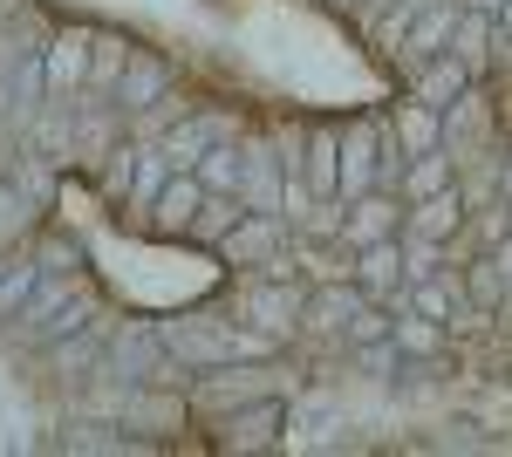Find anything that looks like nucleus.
Here are the masks:
<instances>
[{
	"label": "nucleus",
	"mask_w": 512,
	"mask_h": 457,
	"mask_svg": "<svg viewBox=\"0 0 512 457\" xmlns=\"http://www.w3.org/2000/svg\"><path fill=\"white\" fill-rule=\"evenodd\" d=\"M287 389H267V396H253V403H233V410H219V417H198L212 430V444L219 451H287Z\"/></svg>",
	"instance_id": "obj_1"
},
{
	"label": "nucleus",
	"mask_w": 512,
	"mask_h": 457,
	"mask_svg": "<svg viewBox=\"0 0 512 457\" xmlns=\"http://www.w3.org/2000/svg\"><path fill=\"white\" fill-rule=\"evenodd\" d=\"M239 301H246V328H253V335H267L274 348H287L294 335H301L308 280H274V273H246Z\"/></svg>",
	"instance_id": "obj_2"
},
{
	"label": "nucleus",
	"mask_w": 512,
	"mask_h": 457,
	"mask_svg": "<svg viewBox=\"0 0 512 457\" xmlns=\"http://www.w3.org/2000/svg\"><path fill=\"white\" fill-rule=\"evenodd\" d=\"M362 287L349 273L335 280H308V307H301V342H328V348H349V321L362 314Z\"/></svg>",
	"instance_id": "obj_3"
},
{
	"label": "nucleus",
	"mask_w": 512,
	"mask_h": 457,
	"mask_svg": "<svg viewBox=\"0 0 512 457\" xmlns=\"http://www.w3.org/2000/svg\"><path fill=\"white\" fill-rule=\"evenodd\" d=\"M164 96H178V62L164 55V48H130V62H123L117 89H110V103H117L123 116H151L164 103Z\"/></svg>",
	"instance_id": "obj_4"
},
{
	"label": "nucleus",
	"mask_w": 512,
	"mask_h": 457,
	"mask_svg": "<svg viewBox=\"0 0 512 457\" xmlns=\"http://www.w3.org/2000/svg\"><path fill=\"white\" fill-rule=\"evenodd\" d=\"M403 191L396 185H369L355 191V198H342V246H376V239H403Z\"/></svg>",
	"instance_id": "obj_5"
},
{
	"label": "nucleus",
	"mask_w": 512,
	"mask_h": 457,
	"mask_svg": "<svg viewBox=\"0 0 512 457\" xmlns=\"http://www.w3.org/2000/svg\"><path fill=\"white\" fill-rule=\"evenodd\" d=\"M458 14H465V0H424L417 14H410V28L396 35V62H403V76L417 69V62H431V55H444L451 48V35H458Z\"/></svg>",
	"instance_id": "obj_6"
},
{
	"label": "nucleus",
	"mask_w": 512,
	"mask_h": 457,
	"mask_svg": "<svg viewBox=\"0 0 512 457\" xmlns=\"http://www.w3.org/2000/svg\"><path fill=\"white\" fill-rule=\"evenodd\" d=\"M239 198H246V212H280V219H287V164H280V144L253 137V130H246V178H239Z\"/></svg>",
	"instance_id": "obj_7"
},
{
	"label": "nucleus",
	"mask_w": 512,
	"mask_h": 457,
	"mask_svg": "<svg viewBox=\"0 0 512 457\" xmlns=\"http://www.w3.org/2000/svg\"><path fill=\"white\" fill-rule=\"evenodd\" d=\"M472 82H478V76H472V62L444 48V55L417 62V69L403 76V96H417V103H431V110H451L458 96H472Z\"/></svg>",
	"instance_id": "obj_8"
},
{
	"label": "nucleus",
	"mask_w": 512,
	"mask_h": 457,
	"mask_svg": "<svg viewBox=\"0 0 512 457\" xmlns=\"http://www.w3.org/2000/svg\"><path fill=\"white\" fill-rule=\"evenodd\" d=\"M287 239H294V226H287L280 212H246V219L226 232V246H219V253H226L233 267H267V260L287 253Z\"/></svg>",
	"instance_id": "obj_9"
},
{
	"label": "nucleus",
	"mask_w": 512,
	"mask_h": 457,
	"mask_svg": "<svg viewBox=\"0 0 512 457\" xmlns=\"http://www.w3.org/2000/svg\"><path fill=\"white\" fill-rule=\"evenodd\" d=\"M198 205H205V185H198V171H171L158 191V205L144 212V232L151 239H185L198 219Z\"/></svg>",
	"instance_id": "obj_10"
},
{
	"label": "nucleus",
	"mask_w": 512,
	"mask_h": 457,
	"mask_svg": "<svg viewBox=\"0 0 512 457\" xmlns=\"http://www.w3.org/2000/svg\"><path fill=\"white\" fill-rule=\"evenodd\" d=\"M349 280L369 294V301H390L410 287V273H403V239H376V246H355L349 253Z\"/></svg>",
	"instance_id": "obj_11"
},
{
	"label": "nucleus",
	"mask_w": 512,
	"mask_h": 457,
	"mask_svg": "<svg viewBox=\"0 0 512 457\" xmlns=\"http://www.w3.org/2000/svg\"><path fill=\"white\" fill-rule=\"evenodd\" d=\"M89 35H96V28H62V35L41 48V55H48V103L82 96V82H89Z\"/></svg>",
	"instance_id": "obj_12"
},
{
	"label": "nucleus",
	"mask_w": 512,
	"mask_h": 457,
	"mask_svg": "<svg viewBox=\"0 0 512 457\" xmlns=\"http://www.w3.org/2000/svg\"><path fill=\"white\" fill-rule=\"evenodd\" d=\"M465 212H472L465 191L451 185V191H437V198H417V205L403 212V232H410V239H437V246H458V239H465Z\"/></svg>",
	"instance_id": "obj_13"
},
{
	"label": "nucleus",
	"mask_w": 512,
	"mask_h": 457,
	"mask_svg": "<svg viewBox=\"0 0 512 457\" xmlns=\"http://www.w3.org/2000/svg\"><path fill=\"white\" fill-rule=\"evenodd\" d=\"M35 205H41V198L21 185L14 171L0 178V260H7V253H28V246H35V232H41V212H35Z\"/></svg>",
	"instance_id": "obj_14"
},
{
	"label": "nucleus",
	"mask_w": 512,
	"mask_h": 457,
	"mask_svg": "<svg viewBox=\"0 0 512 457\" xmlns=\"http://www.w3.org/2000/svg\"><path fill=\"white\" fill-rule=\"evenodd\" d=\"M390 137L403 157H424V151H444V110L431 103H417V96H403L390 110Z\"/></svg>",
	"instance_id": "obj_15"
},
{
	"label": "nucleus",
	"mask_w": 512,
	"mask_h": 457,
	"mask_svg": "<svg viewBox=\"0 0 512 457\" xmlns=\"http://www.w3.org/2000/svg\"><path fill=\"white\" fill-rule=\"evenodd\" d=\"M451 185H458V157H451V151L403 157V178H396L403 205H417V198H437V191H451Z\"/></svg>",
	"instance_id": "obj_16"
},
{
	"label": "nucleus",
	"mask_w": 512,
	"mask_h": 457,
	"mask_svg": "<svg viewBox=\"0 0 512 457\" xmlns=\"http://www.w3.org/2000/svg\"><path fill=\"white\" fill-rule=\"evenodd\" d=\"M390 335H396V348H403V362H444V355H451V328L431 321V314H410V307L396 314Z\"/></svg>",
	"instance_id": "obj_17"
},
{
	"label": "nucleus",
	"mask_w": 512,
	"mask_h": 457,
	"mask_svg": "<svg viewBox=\"0 0 512 457\" xmlns=\"http://www.w3.org/2000/svg\"><path fill=\"white\" fill-rule=\"evenodd\" d=\"M130 48H137L130 35L96 28V35H89V82H82V96H110V89H117V76H123V62H130Z\"/></svg>",
	"instance_id": "obj_18"
},
{
	"label": "nucleus",
	"mask_w": 512,
	"mask_h": 457,
	"mask_svg": "<svg viewBox=\"0 0 512 457\" xmlns=\"http://www.w3.org/2000/svg\"><path fill=\"white\" fill-rule=\"evenodd\" d=\"M198 185L205 191H226V198H239V178H246V137H219L212 151L192 164Z\"/></svg>",
	"instance_id": "obj_19"
},
{
	"label": "nucleus",
	"mask_w": 512,
	"mask_h": 457,
	"mask_svg": "<svg viewBox=\"0 0 512 457\" xmlns=\"http://www.w3.org/2000/svg\"><path fill=\"white\" fill-rule=\"evenodd\" d=\"M246 219V198H226V191H205V205H198L192 232H185V246H226V232Z\"/></svg>",
	"instance_id": "obj_20"
},
{
	"label": "nucleus",
	"mask_w": 512,
	"mask_h": 457,
	"mask_svg": "<svg viewBox=\"0 0 512 457\" xmlns=\"http://www.w3.org/2000/svg\"><path fill=\"white\" fill-rule=\"evenodd\" d=\"M164 178H171V157H164V144H144V151H137V178H130V198H123V212H130L137 226H144V212L158 205Z\"/></svg>",
	"instance_id": "obj_21"
},
{
	"label": "nucleus",
	"mask_w": 512,
	"mask_h": 457,
	"mask_svg": "<svg viewBox=\"0 0 512 457\" xmlns=\"http://www.w3.org/2000/svg\"><path fill=\"white\" fill-rule=\"evenodd\" d=\"M362 376H376V382H403V348H396V335H383V342H355L342 348Z\"/></svg>",
	"instance_id": "obj_22"
},
{
	"label": "nucleus",
	"mask_w": 512,
	"mask_h": 457,
	"mask_svg": "<svg viewBox=\"0 0 512 457\" xmlns=\"http://www.w3.org/2000/svg\"><path fill=\"white\" fill-rule=\"evenodd\" d=\"M28 253L41 260V273H82V246L69 239V232H48V226H41Z\"/></svg>",
	"instance_id": "obj_23"
},
{
	"label": "nucleus",
	"mask_w": 512,
	"mask_h": 457,
	"mask_svg": "<svg viewBox=\"0 0 512 457\" xmlns=\"http://www.w3.org/2000/svg\"><path fill=\"white\" fill-rule=\"evenodd\" d=\"M499 198H506V205H512V144H506V151H499Z\"/></svg>",
	"instance_id": "obj_24"
},
{
	"label": "nucleus",
	"mask_w": 512,
	"mask_h": 457,
	"mask_svg": "<svg viewBox=\"0 0 512 457\" xmlns=\"http://www.w3.org/2000/svg\"><path fill=\"white\" fill-rule=\"evenodd\" d=\"M328 7H335V14H355V21H369V7H376V0H328Z\"/></svg>",
	"instance_id": "obj_25"
},
{
	"label": "nucleus",
	"mask_w": 512,
	"mask_h": 457,
	"mask_svg": "<svg viewBox=\"0 0 512 457\" xmlns=\"http://www.w3.org/2000/svg\"><path fill=\"white\" fill-rule=\"evenodd\" d=\"M506 307H512V301H506Z\"/></svg>",
	"instance_id": "obj_26"
}]
</instances>
